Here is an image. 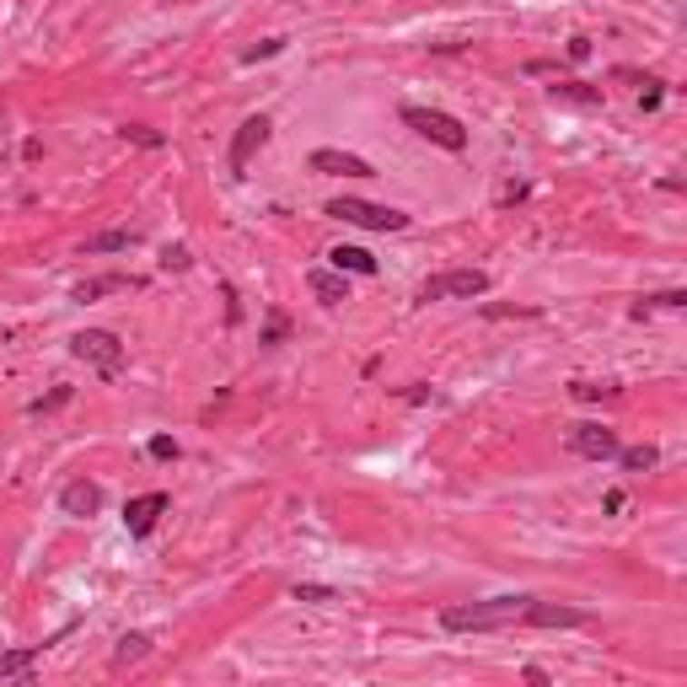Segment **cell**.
Returning a JSON list of instances; mask_svg holds the SVG:
<instances>
[{
    "label": "cell",
    "mask_w": 687,
    "mask_h": 687,
    "mask_svg": "<svg viewBox=\"0 0 687 687\" xmlns=\"http://www.w3.org/2000/svg\"><path fill=\"white\" fill-rule=\"evenodd\" d=\"M306 285H312V295H317L323 306L349 301V285H344V274H334V269H312V274H306Z\"/></svg>",
    "instance_id": "7c38bea8"
},
{
    "label": "cell",
    "mask_w": 687,
    "mask_h": 687,
    "mask_svg": "<svg viewBox=\"0 0 687 687\" xmlns=\"http://www.w3.org/2000/svg\"><path fill=\"white\" fill-rule=\"evenodd\" d=\"M290 596H295V602H339L334 585H290Z\"/></svg>",
    "instance_id": "603a6c76"
},
{
    "label": "cell",
    "mask_w": 687,
    "mask_h": 687,
    "mask_svg": "<svg viewBox=\"0 0 687 687\" xmlns=\"http://www.w3.org/2000/svg\"><path fill=\"white\" fill-rule=\"evenodd\" d=\"M269 134H274V124L264 114H253V118H242V129H236V140H231V177H247V162H253V151H264L269 145Z\"/></svg>",
    "instance_id": "8992f818"
},
{
    "label": "cell",
    "mask_w": 687,
    "mask_h": 687,
    "mask_svg": "<svg viewBox=\"0 0 687 687\" xmlns=\"http://www.w3.org/2000/svg\"><path fill=\"white\" fill-rule=\"evenodd\" d=\"M188 264H194L188 247H167V253H162V269H188Z\"/></svg>",
    "instance_id": "484cf974"
},
{
    "label": "cell",
    "mask_w": 687,
    "mask_h": 687,
    "mask_svg": "<svg viewBox=\"0 0 687 687\" xmlns=\"http://www.w3.org/2000/svg\"><path fill=\"white\" fill-rule=\"evenodd\" d=\"M618 462H623L629 473H650V467L661 462V452H655V446H629V452L618 446Z\"/></svg>",
    "instance_id": "ffe728a7"
},
{
    "label": "cell",
    "mask_w": 687,
    "mask_h": 687,
    "mask_svg": "<svg viewBox=\"0 0 687 687\" xmlns=\"http://www.w3.org/2000/svg\"><path fill=\"white\" fill-rule=\"evenodd\" d=\"M489 290V274L483 269H446V274H430L424 285H419V306H430V301H473V295H483Z\"/></svg>",
    "instance_id": "3957f363"
},
{
    "label": "cell",
    "mask_w": 687,
    "mask_h": 687,
    "mask_svg": "<svg viewBox=\"0 0 687 687\" xmlns=\"http://www.w3.org/2000/svg\"><path fill=\"white\" fill-rule=\"evenodd\" d=\"M145 650H151V639L145 633H124L114 650V666H129V661H145Z\"/></svg>",
    "instance_id": "ac0fdd59"
},
{
    "label": "cell",
    "mask_w": 687,
    "mask_h": 687,
    "mask_svg": "<svg viewBox=\"0 0 687 687\" xmlns=\"http://www.w3.org/2000/svg\"><path fill=\"white\" fill-rule=\"evenodd\" d=\"M280 49H285V38H269V44H258V49H247V55H242V59H247V65H258V59H274V55H280Z\"/></svg>",
    "instance_id": "cb8c5ba5"
},
{
    "label": "cell",
    "mask_w": 687,
    "mask_h": 687,
    "mask_svg": "<svg viewBox=\"0 0 687 687\" xmlns=\"http://www.w3.org/2000/svg\"><path fill=\"white\" fill-rule=\"evenodd\" d=\"M328 258H334V269H349V274H376V258H371V253H365V247H334V253H328Z\"/></svg>",
    "instance_id": "2e32d148"
},
{
    "label": "cell",
    "mask_w": 687,
    "mask_h": 687,
    "mask_svg": "<svg viewBox=\"0 0 687 687\" xmlns=\"http://www.w3.org/2000/svg\"><path fill=\"white\" fill-rule=\"evenodd\" d=\"M59 403H70V387H59V393H49L44 403H33V413H49V408H59Z\"/></svg>",
    "instance_id": "4316f807"
},
{
    "label": "cell",
    "mask_w": 687,
    "mask_h": 687,
    "mask_svg": "<svg viewBox=\"0 0 687 687\" xmlns=\"http://www.w3.org/2000/svg\"><path fill=\"white\" fill-rule=\"evenodd\" d=\"M403 124L413 134H424L430 145H441V151H467V129L441 108H403Z\"/></svg>",
    "instance_id": "277c9868"
},
{
    "label": "cell",
    "mask_w": 687,
    "mask_h": 687,
    "mask_svg": "<svg viewBox=\"0 0 687 687\" xmlns=\"http://www.w3.org/2000/svg\"><path fill=\"white\" fill-rule=\"evenodd\" d=\"M118 134H124L129 145H145V151H162V145H167V140H162V129H151V124H124Z\"/></svg>",
    "instance_id": "d6986e66"
},
{
    "label": "cell",
    "mask_w": 687,
    "mask_h": 687,
    "mask_svg": "<svg viewBox=\"0 0 687 687\" xmlns=\"http://www.w3.org/2000/svg\"><path fill=\"white\" fill-rule=\"evenodd\" d=\"M114 290H140V280L134 274H97V280L75 285V301H97V295H114Z\"/></svg>",
    "instance_id": "4fadbf2b"
},
{
    "label": "cell",
    "mask_w": 687,
    "mask_h": 687,
    "mask_svg": "<svg viewBox=\"0 0 687 687\" xmlns=\"http://www.w3.org/2000/svg\"><path fill=\"white\" fill-rule=\"evenodd\" d=\"M574 398L580 403H602V398H618L612 382H574Z\"/></svg>",
    "instance_id": "7402d4cb"
},
{
    "label": "cell",
    "mask_w": 687,
    "mask_h": 687,
    "mask_svg": "<svg viewBox=\"0 0 687 687\" xmlns=\"http://www.w3.org/2000/svg\"><path fill=\"white\" fill-rule=\"evenodd\" d=\"M151 457L156 462H177V441H172V435H156V441H151Z\"/></svg>",
    "instance_id": "d4e9b609"
},
{
    "label": "cell",
    "mask_w": 687,
    "mask_h": 687,
    "mask_svg": "<svg viewBox=\"0 0 687 687\" xmlns=\"http://www.w3.org/2000/svg\"><path fill=\"white\" fill-rule=\"evenodd\" d=\"M59 511L65 515H97L103 511V489L92 483V478H75V483H65V494H59Z\"/></svg>",
    "instance_id": "9c48e42d"
},
{
    "label": "cell",
    "mask_w": 687,
    "mask_h": 687,
    "mask_svg": "<svg viewBox=\"0 0 687 687\" xmlns=\"http://www.w3.org/2000/svg\"><path fill=\"white\" fill-rule=\"evenodd\" d=\"M650 306H666V312H677V306H687V290H661V295H644V301L633 306V317H639V312H650Z\"/></svg>",
    "instance_id": "44dd1931"
},
{
    "label": "cell",
    "mask_w": 687,
    "mask_h": 687,
    "mask_svg": "<svg viewBox=\"0 0 687 687\" xmlns=\"http://www.w3.org/2000/svg\"><path fill=\"white\" fill-rule=\"evenodd\" d=\"M38 655H44V644H22V650H0V682H5V677H22V672H33V666H38Z\"/></svg>",
    "instance_id": "5bb4252c"
},
{
    "label": "cell",
    "mask_w": 687,
    "mask_h": 687,
    "mask_svg": "<svg viewBox=\"0 0 687 687\" xmlns=\"http://www.w3.org/2000/svg\"><path fill=\"white\" fill-rule=\"evenodd\" d=\"M70 354H75L81 365L103 371V376H118V371H124V339L108 334V328H86V334H75V339H70Z\"/></svg>",
    "instance_id": "7a4b0ae2"
},
{
    "label": "cell",
    "mask_w": 687,
    "mask_h": 687,
    "mask_svg": "<svg viewBox=\"0 0 687 687\" xmlns=\"http://www.w3.org/2000/svg\"><path fill=\"white\" fill-rule=\"evenodd\" d=\"M280 339H285V317L274 312V317H269V334H264V344H280Z\"/></svg>",
    "instance_id": "83f0119b"
},
{
    "label": "cell",
    "mask_w": 687,
    "mask_h": 687,
    "mask_svg": "<svg viewBox=\"0 0 687 687\" xmlns=\"http://www.w3.org/2000/svg\"><path fill=\"white\" fill-rule=\"evenodd\" d=\"M570 59L580 65V59H591V38H570Z\"/></svg>",
    "instance_id": "f1b7e54d"
},
{
    "label": "cell",
    "mask_w": 687,
    "mask_h": 687,
    "mask_svg": "<svg viewBox=\"0 0 687 687\" xmlns=\"http://www.w3.org/2000/svg\"><path fill=\"white\" fill-rule=\"evenodd\" d=\"M312 172H328V177H371V162H360L349 151H312Z\"/></svg>",
    "instance_id": "8fae6325"
},
{
    "label": "cell",
    "mask_w": 687,
    "mask_h": 687,
    "mask_svg": "<svg viewBox=\"0 0 687 687\" xmlns=\"http://www.w3.org/2000/svg\"><path fill=\"white\" fill-rule=\"evenodd\" d=\"M167 511V494H140V500H129L124 505V526L134 532V537H145L151 526H156V515Z\"/></svg>",
    "instance_id": "30bf717a"
},
{
    "label": "cell",
    "mask_w": 687,
    "mask_h": 687,
    "mask_svg": "<svg viewBox=\"0 0 687 687\" xmlns=\"http://www.w3.org/2000/svg\"><path fill=\"white\" fill-rule=\"evenodd\" d=\"M548 97H553V103H574V108H596V103H602V92H596V86H585V81L548 86Z\"/></svg>",
    "instance_id": "9a60e30c"
},
{
    "label": "cell",
    "mask_w": 687,
    "mask_h": 687,
    "mask_svg": "<svg viewBox=\"0 0 687 687\" xmlns=\"http://www.w3.org/2000/svg\"><path fill=\"white\" fill-rule=\"evenodd\" d=\"M570 452L574 457H591V462H607V457H618V435H612L607 424H574Z\"/></svg>",
    "instance_id": "52a82bcc"
},
{
    "label": "cell",
    "mask_w": 687,
    "mask_h": 687,
    "mask_svg": "<svg viewBox=\"0 0 687 687\" xmlns=\"http://www.w3.org/2000/svg\"><path fill=\"white\" fill-rule=\"evenodd\" d=\"M526 602L532 596H494V602H462L441 612V629L446 633H494V629H515L526 618Z\"/></svg>",
    "instance_id": "6da1fadb"
},
{
    "label": "cell",
    "mask_w": 687,
    "mask_h": 687,
    "mask_svg": "<svg viewBox=\"0 0 687 687\" xmlns=\"http://www.w3.org/2000/svg\"><path fill=\"white\" fill-rule=\"evenodd\" d=\"M124 247H134V231H103V236H86L81 253H124Z\"/></svg>",
    "instance_id": "e0dca14e"
},
{
    "label": "cell",
    "mask_w": 687,
    "mask_h": 687,
    "mask_svg": "<svg viewBox=\"0 0 687 687\" xmlns=\"http://www.w3.org/2000/svg\"><path fill=\"white\" fill-rule=\"evenodd\" d=\"M521 623H532V629H580V623H591L585 612H574V607H553V602H526V618Z\"/></svg>",
    "instance_id": "ba28073f"
},
{
    "label": "cell",
    "mask_w": 687,
    "mask_h": 687,
    "mask_svg": "<svg viewBox=\"0 0 687 687\" xmlns=\"http://www.w3.org/2000/svg\"><path fill=\"white\" fill-rule=\"evenodd\" d=\"M328 215L344 221V226H365V231H403L408 226L403 210H393V204H365V199H334Z\"/></svg>",
    "instance_id": "5b68a950"
}]
</instances>
